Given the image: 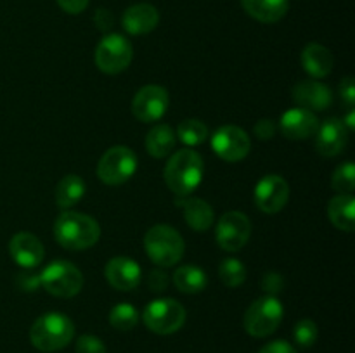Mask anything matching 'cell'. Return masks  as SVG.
<instances>
[{"label":"cell","mask_w":355,"mask_h":353,"mask_svg":"<svg viewBox=\"0 0 355 353\" xmlns=\"http://www.w3.org/2000/svg\"><path fill=\"white\" fill-rule=\"evenodd\" d=\"M55 241L71 251L89 249L99 241L101 227L92 217L78 211H64L54 224Z\"/></svg>","instance_id":"6da1fadb"},{"label":"cell","mask_w":355,"mask_h":353,"mask_svg":"<svg viewBox=\"0 0 355 353\" xmlns=\"http://www.w3.org/2000/svg\"><path fill=\"white\" fill-rule=\"evenodd\" d=\"M205 165L201 156L193 149H180L165 166V182L175 196L186 197L200 187Z\"/></svg>","instance_id":"7a4b0ae2"},{"label":"cell","mask_w":355,"mask_h":353,"mask_svg":"<svg viewBox=\"0 0 355 353\" xmlns=\"http://www.w3.org/2000/svg\"><path fill=\"white\" fill-rule=\"evenodd\" d=\"M75 325L71 318L59 311H49L38 317L30 329L31 345L45 353L59 352L71 343Z\"/></svg>","instance_id":"3957f363"},{"label":"cell","mask_w":355,"mask_h":353,"mask_svg":"<svg viewBox=\"0 0 355 353\" xmlns=\"http://www.w3.org/2000/svg\"><path fill=\"white\" fill-rule=\"evenodd\" d=\"M144 249L159 266H173L184 256V239L170 225H155L144 235Z\"/></svg>","instance_id":"277c9868"},{"label":"cell","mask_w":355,"mask_h":353,"mask_svg":"<svg viewBox=\"0 0 355 353\" xmlns=\"http://www.w3.org/2000/svg\"><path fill=\"white\" fill-rule=\"evenodd\" d=\"M284 308L276 296H262L253 301L246 310L243 325L246 332L253 338H266L270 336L283 320Z\"/></svg>","instance_id":"5b68a950"},{"label":"cell","mask_w":355,"mask_h":353,"mask_svg":"<svg viewBox=\"0 0 355 353\" xmlns=\"http://www.w3.org/2000/svg\"><path fill=\"white\" fill-rule=\"evenodd\" d=\"M40 286L58 298H73L82 291L83 275L73 263L54 260L40 273Z\"/></svg>","instance_id":"8992f818"},{"label":"cell","mask_w":355,"mask_h":353,"mask_svg":"<svg viewBox=\"0 0 355 353\" xmlns=\"http://www.w3.org/2000/svg\"><path fill=\"white\" fill-rule=\"evenodd\" d=\"M137 170V156L127 145L107 149L97 163V176L106 185H120L130 180Z\"/></svg>","instance_id":"52a82bcc"},{"label":"cell","mask_w":355,"mask_h":353,"mask_svg":"<svg viewBox=\"0 0 355 353\" xmlns=\"http://www.w3.org/2000/svg\"><path fill=\"white\" fill-rule=\"evenodd\" d=\"M142 320L146 327L156 334H173L186 322V310L179 301L172 298H158L144 308Z\"/></svg>","instance_id":"ba28073f"},{"label":"cell","mask_w":355,"mask_h":353,"mask_svg":"<svg viewBox=\"0 0 355 353\" xmlns=\"http://www.w3.org/2000/svg\"><path fill=\"white\" fill-rule=\"evenodd\" d=\"M134 57V48L123 35H104L96 48V64L106 75H118L125 71Z\"/></svg>","instance_id":"9c48e42d"},{"label":"cell","mask_w":355,"mask_h":353,"mask_svg":"<svg viewBox=\"0 0 355 353\" xmlns=\"http://www.w3.org/2000/svg\"><path fill=\"white\" fill-rule=\"evenodd\" d=\"M252 235V224L248 217L239 211H227L217 221L215 239L225 251L236 253L243 249Z\"/></svg>","instance_id":"30bf717a"},{"label":"cell","mask_w":355,"mask_h":353,"mask_svg":"<svg viewBox=\"0 0 355 353\" xmlns=\"http://www.w3.org/2000/svg\"><path fill=\"white\" fill-rule=\"evenodd\" d=\"M211 149L224 161L238 163L248 156L252 142L243 128L236 125H224L211 135Z\"/></svg>","instance_id":"8fae6325"},{"label":"cell","mask_w":355,"mask_h":353,"mask_svg":"<svg viewBox=\"0 0 355 353\" xmlns=\"http://www.w3.org/2000/svg\"><path fill=\"white\" fill-rule=\"evenodd\" d=\"M170 97L165 87L146 85L132 99V113L142 123H155L165 116Z\"/></svg>","instance_id":"7c38bea8"},{"label":"cell","mask_w":355,"mask_h":353,"mask_svg":"<svg viewBox=\"0 0 355 353\" xmlns=\"http://www.w3.org/2000/svg\"><path fill=\"white\" fill-rule=\"evenodd\" d=\"M253 199L257 208L263 213H277L290 199V185L281 175H266L255 185Z\"/></svg>","instance_id":"4fadbf2b"},{"label":"cell","mask_w":355,"mask_h":353,"mask_svg":"<svg viewBox=\"0 0 355 353\" xmlns=\"http://www.w3.org/2000/svg\"><path fill=\"white\" fill-rule=\"evenodd\" d=\"M318 128V116L304 107H293V109L286 111L279 120L281 134L291 141H305V138L315 135Z\"/></svg>","instance_id":"5bb4252c"},{"label":"cell","mask_w":355,"mask_h":353,"mask_svg":"<svg viewBox=\"0 0 355 353\" xmlns=\"http://www.w3.org/2000/svg\"><path fill=\"white\" fill-rule=\"evenodd\" d=\"M9 253L21 269H35L45 256L44 244L31 232H17L9 242Z\"/></svg>","instance_id":"9a60e30c"},{"label":"cell","mask_w":355,"mask_h":353,"mask_svg":"<svg viewBox=\"0 0 355 353\" xmlns=\"http://www.w3.org/2000/svg\"><path fill=\"white\" fill-rule=\"evenodd\" d=\"M106 279L114 289L118 291H132L141 284V266L137 262H134L128 256H114L107 262L106 269Z\"/></svg>","instance_id":"2e32d148"},{"label":"cell","mask_w":355,"mask_h":353,"mask_svg":"<svg viewBox=\"0 0 355 353\" xmlns=\"http://www.w3.org/2000/svg\"><path fill=\"white\" fill-rule=\"evenodd\" d=\"M318 137H315V149L324 158H333L338 156L345 149L347 141H349V130L345 125L336 118H329L321 127L318 128Z\"/></svg>","instance_id":"e0dca14e"},{"label":"cell","mask_w":355,"mask_h":353,"mask_svg":"<svg viewBox=\"0 0 355 353\" xmlns=\"http://www.w3.org/2000/svg\"><path fill=\"white\" fill-rule=\"evenodd\" d=\"M293 100L309 111H324L326 107L331 106L333 92L328 85L315 80H307V82L297 83L293 89Z\"/></svg>","instance_id":"ac0fdd59"},{"label":"cell","mask_w":355,"mask_h":353,"mask_svg":"<svg viewBox=\"0 0 355 353\" xmlns=\"http://www.w3.org/2000/svg\"><path fill=\"white\" fill-rule=\"evenodd\" d=\"M159 14L151 3H135L123 12L121 24L125 31L130 35H146L151 33L158 26Z\"/></svg>","instance_id":"d6986e66"},{"label":"cell","mask_w":355,"mask_h":353,"mask_svg":"<svg viewBox=\"0 0 355 353\" xmlns=\"http://www.w3.org/2000/svg\"><path fill=\"white\" fill-rule=\"evenodd\" d=\"M184 211V218H186L187 225L194 228L196 232H205L211 227L214 224V210L207 201L200 199V197H177L175 201Z\"/></svg>","instance_id":"ffe728a7"},{"label":"cell","mask_w":355,"mask_h":353,"mask_svg":"<svg viewBox=\"0 0 355 353\" xmlns=\"http://www.w3.org/2000/svg\"><path fill=\"white\" fill-rule=\"evenodd\" d=\"M241 6L248 16L266 24L281 21L290 9L288 0H241Z\"/></svg>","instance_id":"44dd1931"},{"label":"cell","mask_w":355,"mask_h":353,"mask_svg":"<svg viewBox=\"0 0 355 353\" xmlns=\"http://www.w3.org/2000/svg\"><path fill=\"white\" fill-rule=\"evenodd\" d=\"M302 66L312 78H324L333 69V55L321 44H309L302 52Z\"/></svg>","instance_id":"7402d4cb"},{"label":"cell","mask_w":355,"mask_h":353,"mask_svg":"<svg viewBox=\"0 0 355 353\" xmlns=\"http://www.w3.org/2000/svg\"><path fill=\"white\" fill-rule=\"evenodd\" d=\"M328 217L336 228L352 232L355 228V199L352 194H338L328 204Z\"/></svg>","instance_id":"603a6c76"},{"label":"cell","mask_w":355,"mask_h":353,"mask_svg":"<svg viewBox=\"0 0 355 353\" xmlns=\"http://www.w3.org/2000/svg\"><path fill=\"white\" fill-rule=\"evenodd\" d=\"M175 132H173L172 127L165 123L153 127L149 134L146 135V149H148V152L153 158L158 159L168 156L175 149Z\"/></svg>","instance_id":"cb8c5ba5"},{"label":"cell","mask_w":355,"mask_h":353,"mask_svg":"<svg viewBox=\"0 0 355 353\" xmlns=\"http://www.w3.org/2000/svg\"><path fill=\"white\" fill-rule=\"evenodd\" d=\"M173 282L180 293H201L208 284L207 272L196 265H182L173 273Z\"/></svg>","instance_id":"d4e9b609"},{"label":"cell","mask_w":355,"mask_h":353,"mask_svg":"<svg viewBox=\"0 0 355 353\" xmlns=\"http://www.w3.org/2000/svg\"><path fill=\"white\" fill-rule=\"evenodd\" d=\"M83 194H85V182L82 176L66 175L55 189V203L59 208L66 210V208L75 206L82 199Z\"/></svg>","instance_id":"484cf974"},{"label":"cell","mask_w":355,"mask_h":353,"mask_svg":"<svg viewBox=\"0 0 355 353\" xmlns=\"http://www.w3.org/2000/svg\"><path fill=\"white\" fill-rule=\"evenodd\" d=\"M177 137L184 145L189 147H196V145L203 144L208 137V128L203 121L200 120H184L182 123L177 127Z\"/></svg>","instance_id":"4316f807"},{"label":"cell","mask_w":355,"mask_h":353,"mask_svg":"<svg viewBox=\"0 0 355 353\" xmlns=\"http://www.w3.org/2000/svg\"><path fill=\"white\" fill-rule=\"evenodd\" d=\"M110 324L118 331H130L139 324L137 308L128 303L114 305L110 311Z\"/></svg>","instance_id":"83f0119b"},{"label":"cell","mask_w":355,"mask_h":353,"mask_svg":"<svg viewBox=\"0 0 355 353\" xmlns=\"http://www.w3.org/2000/svg\"><path fill=\"white\" fill-rule=\"evenodd\" d=\"M218 275L227 287H238L245 282L246 269L238 258H225L218 265Z\"/></svg>","instance_id":"f1b7e54d"},{"label":"cell","mask_w":355,"mask_h":353,"mask_svg":"<svg viewBox=\"0 0 355 353\" xmlns=\"http://www.w3.org/2000/svg\"><path fill=\"white\" fill-rule=\"evenodd\" d=\"M333 189L340 194H350L355 187V166L352 161H345L335 170L331 176Z\"/></svg>","instance_id":"f546056e"},{"label":"cell","mask_w":355,"mask_h":353,"mask_svg":"<svg viewBox=\"0 0 355 353\" xmlns=\"http://www.w3.org/2000/svg\"><path fill=\"white\" fill-rule=\"evenodd\" d=\"M295 343L302 348H309L318 341V324L311 318H304V320L297 322L293 329Z\"/></svg>","instance_id":"4dcf8cb0"},{"label":"cell","mask_w":355,"mask_h":353,"mask_svg":"<svg viewBox=\"0 0 355 353\" xmlns=\"http://www.w3.org/2000/svg\"><path fill=\"white\" fill-rule=\"evenodd\" d=\"M76 353H106V346L97 336L83 334L76 341Z\"/></svg>","instance_id":"1f68e13d"},{"label":"cell","mask_w":355,"mask_h":353,"mask_svg":"<svg viewBox=\"0 0 355 353\" xmlns=\"http://www.w3.org/2000/svg\"><path fill=\"white\" fill-rule=\"evenodd\" d=\"M16 284L19 289L23 291H35L40 287V275H37L35 272H31V269L23 270L16 275Z\"/></svg>","instance_id":"d6a6232c"},{"label":"cell","mask_w":355,"mask_h":353,"mask_svg":"<svg viewBox=\"0 0 355 353\" xmlns=\"http://www.w3.org/2000/svg\"><path fill=\"white\" fill-rule=\"evenodd\" d=\"M284 286V279L281 277V273L277 272H267L262 279V289L266 291L269 296H276Z\"/></svg>","instance_id":"836d02e7"},{"label":"cell","mask_w":355,"mask_h":353,"mask_svg":"<svg viewBox=\"0 0 355 353\" xmlns=\"http://www.w3.org/2000/svg\"><path fill=\"white\" fill-rule=\"evenodd\" d=\"M148 284L153 291H156V293L165 291L166 287H168V275H166V272H163V270L156 269L149 273Z\"/></svg>","instance_id":"e575fe53"},{"label":"cell","mask_w":355,"mask_h":353,"mask_svg":"<svg viewBox=\"0 0 355 353\" xmlns=\"http://www.w3.org/2000/svg\"><path fill=\"white\" fill-rule=\"evenodd\" d=\"M94 21H96L97 28H99L101 31H110L111 28H113L114 24V17H113V12L107 9H97L96 10V16H94Z\"/></svg>","instance_id":"d590c367"},{"label":"cell","mask_w":355,"mask_h":353,"mask_svg":"<svg viewBox=\"0 0 355 353\" xmlns=\"http://www.w3.org/2000/svg\"><path fill=\"white\" fill-rule=\"evenodd\" d=\"M340 96L345 100V104L349 107L354 106L355 102V87H354V78L352 76H347L342 83H340Z\"/></svg>","instance_id":"8d00e7d4"},{"label":"cell","mask_w":355,"mask_h":353,"mask_svg":"<svg viewBox=\"0 0 355 353\" xmlns=\"http://www.w3.org/2000/svg\"><path fill=\"white\" fill-rule=\"evenodd\" d=\"M253 132H255L257 137L262 138V141H269V138H272L274 134H276V125L270 120H260L259 123L255 125V128H253Z\"/></svg>","instance_id":"74e56055"},{"label":"cell","mask_w":355,"mask_h":353,"mask_svg":"<svg viewBox=\"0 0 355 353\" xmlns=\"http://www.w3.org/2000/svg\"><path fill=\"white\" fill-rule=\"evenodd\" d=\"M55 2L68 14H80L89 6V0H55Z\"/></svg>","instance_id":"f35d334b"},{"label":"cell","mask_w":355,"mask_h":353,"mask_svg":"<svg viewBox=\"0 0 355 353\" xmlns=\"http://www.w3.org/2000/svg\"><path fill=\"white\" fill-rule=\"evenodd\" d=\"M259 353H297V350L290 343L283 341V339H276L272 343H267Z\"/></svg>","instance_id":"ab89813d"},{"label":"cell","mask_w":355,"mask_h":353,"mask_svg":"<svg viewBox=\"0 0 355 353\" xmlns=\"http://www.w3.org/2000/svg\"><path fill=\"white\" fill-rule=\"evenodd\" d=\"M343 125H345V128L349 132H352L354 128H355V111L354 109H350L349 111V114H347V118H345V121H342Z\"/></svg>","instance_id":"60d3db41"}]
</instances>
